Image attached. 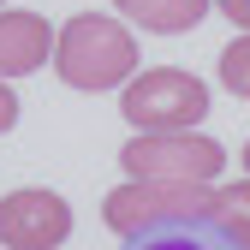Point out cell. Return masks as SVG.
I'll use <instances>...</instances> for the list:
<instances>
[{
  "label": "cell",
  "mask_w": 250,
  "mask_h": 250,
  "mask_svg": "<svg viewBox=\"0 0 250 250\" xmlns=\"http://www.w3.org/2000/svg\"><path fill=\"white\" fill-rule=\"evenodd\" d=\"M238 155H244V173H250V143H244V149H238Z\"/></svg>",
  "instance_id": "4fadbf2b"
},
{
  "label": "cell",
  "mask_w": 250,
  "mask_h": 250,
  "mask_svg": "<svg viewBox=\"0 0 250 250\" xmlns=\"http://www.w3.org/2000/svg\"><path fill=\"white\" fill-rule=\"evenodd\" d=\"M214 12H227L238 30H250V0H214Z\"/></svg>",
  "instance_id": "7c38bea8"
},
{
  "label": "cell",
  "mask_w": 250,
  "mask_h": 250,
  "mask_svg": "<svg viewBox=\"0 0 250 250\" xmlns=\"http://www.w3.org/2000/svg\"><path fill=\"white\" fill-rule=\"evenodd\" d=\"M72 238V203L60 191L24 185L0 197V244L6 250H54Z\"/></svg>",
  "instance_id": "5b68a950"
},
{
  "label": "cell",
  "mask_w": 250,
  "mask_h": 250,
  "mask_svg": "<svg viewBox=\"0 0 250 250\" xmlns=\"http://www.w3.org/2000/svg\"><path fill=\"white\" fill-rule=\"evenodd\" d=\"M131 250H238L214 214H197V221H167L143 238H131Z\"/></svg>",
  "instance_id": "ba28073f"
},
{
  "label": "cell",
  "mask_w": 250,
  "mask_h": 250,
  "mask_svg": "<svg viewBox=\"0 0 250 250\" xmlns=\"http://www.w3.org/2000/svg\"><path fill=\"white\" fill-rule=\"evenodd\" d=\"M113 6H119L125 24H137V30L179 36V30H197V24L214 12V0H113Z\"/></svg>",
  "instance_id": "52a82bcc"
},
{
  "label": "cell",
  "mask_w": 250,
  "mask_h": 250,
  "mask_svg": "<svg viewBox=\"0 0 250 250\" xmlns=\"http://www.w3.org/2000/svg\"><path fill=\"white\" fill-rule=\"evenodd\" d=\"M60 30L42 12H0V78L42 72V60H54Z\"/></svg>",
  "instance_id": "8992f818"
},
{
  "label": "cell",
  "mask_w": 250,
  "mask_h": 250,
  "mask_svg": "<svg viewBox=\"0 0 250 250\" xmlns=\"http://www.w3.org/2000/svg\"><path fill=\"white\" fill-rule=\"evenodd\" d=\"M18 125V96L6 89V78H0V131H12Z\"/></svg>",
  "instance_id": "8fae6325"
},
{
  "label": "cell",
  "mask_w": 250,
  "mask_h": 250,
  "mask_svg": "<svg viewBox=\"0 0 250 250\" xmlns=\"http://www.w3.org/2000/svg\"><path fill=\"white\" fill-rule=\"evenodd\" d=\"M214 221H221V232H227L238 250H250V179L214 191Z\"/></svg>",
  "instance_id": "9c48e42d"
},
{
  "label": "cell",
  "mask_w": 250,
  "mask_h": 250,
  "mask_svg": "<svg viewBox=\"0 0 250 250\" xmlns=\"http://www.w3.org/2000/svg\"><path fill=\"white\" fill-rule=\"evenodd\" d=\"M214 214V185H179V179H125L102 197V221L125 244L167 227V221H197Z\"/></svg>",
  "instance_id": "7a4b0ae2"
},
{
  "label": "cell",
  "mask_w": 250,
  "mask_h": 250,
  "mask_svg": "<svg viewBox=\"0 0 250 250\" xmlns=\"http://www.w3.org/2000/svg\"><path fill=\"white\" fill-rule=\"evenodd\" d=\"M125 179H179V185H214L227 173V149L203 131H131L119 149Z\"/></svg>",
  "instance_id": "277c9868"
},
{
  "label": "cell",
  "mask_w": 250,
  "mask_h": 250,
  "mask_svg": "<svg viewBox=\"0 0 250 250\" xmlns=\"http://www.w3.org/2000/svg\"><path fill=\"white\" fill-rule=\"evenodd\" d=\"M221 83L232 89V96L250 102V30H244V36H232V42L221 48Z\"/></svg>",
  "instance_id": "30bf717a"
},
{
  "label": "cell",
  "mask_w": 250,
  "mask_h": 250,
  "mask_svg": "<svg viewBox=\"0 0 250 250\" xmlns=\"http://www.w3.org/2000/svg\"><path fill=\"white\" fill-rule=\"evenodd\" d=\"M54 72L60 83L72 89H125L137 78V36L125 18L107 12H78L60 24V42H54Z\"/></svg>",
  "instance_id": "6da1fadb"
},
{
  "label": "cell",
  "mask_w": 250,
  "mask_h": 250,
  "mask_svg": "<svg viewBox=\"0 0 250 250\" xmlns=\"http://www.w3.org/2000/svg\"><path fill=\"white\" fill-rule=\"evenodd\" d=\"M119 113L131 119V131H191L208 113V83L179 66H149L119 89Z\"/></svg>",
  "instance_id": "3957f363"
}]
</instances>
